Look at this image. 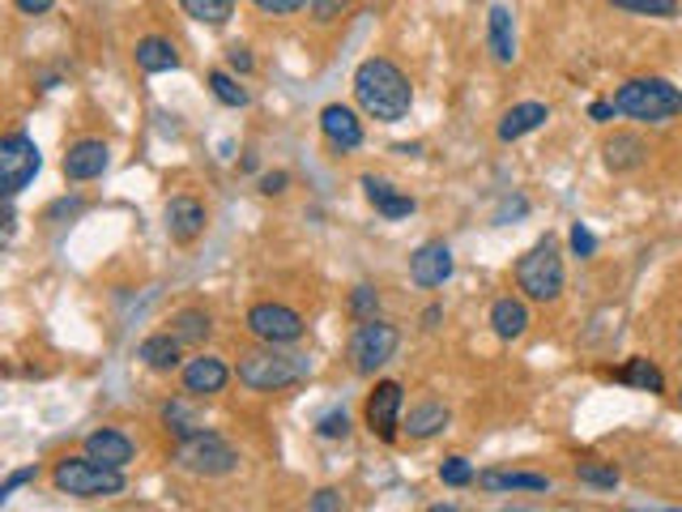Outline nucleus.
<instances>
[{
  "mask_svg": "<svg viewBox=\"0 0 682 512\" xmlns=\"http://www.w3.org/2000/svg\"><path fill=\"white\" fill-rule=\"evenodd\" d=\"M355 103L376 124H397L415 107V86L401 73V64H392L388 56H367L355 69Z\"/></svg>",
  "mask_w": 682,
  "mask_h": 512,
  "instance_id": "nucleus-1",
  "label": "nucleus"
},
{
  "mask_svg": "<svg viewBox=\"0 0 682 512\" xmlns=\"http://www.w3.org/2000/svg\"><path fill=\"white\" fill-rule=\"evenodd\" d=\"M235 376L243 389L277 393V389H291V385H303L312 376V359L286 351V346H256V351H243L239 355Z\"/></svg>",
  "mask_w": 682,
  "mask_h": 512,
  "instance_id": "nucleus-2",
  "label": "nucleus"
},
{
  "mask_svg": "<svg viewBox=\"0 0 682 512\" xmlns=\"http://www.w3.org/2000/svg\"><path fill=\"white\" fill-rule=\"evenodd\" d=\"M615 98V112L640 124H670L682 116V91L670 77H627Z\"/></svg>",
  "mask_w": 682,
  "mask_h": 512,
  "instance_id": "nucleus-3",
  "label": "nucleus"
},
{
  "mask_svg": "<svg viewBox=\"0 0 682 512\" xmlns=\"http://www.w3.org/2000/svg\"><path fill=\"white\" fill-rule=\"evenodd\" d=\"M52 487L60 495H73V500H116L128 491V479H124V470H112L86 452H73V457H60L52 466Z\"/></svg>",
  "mask_w": 682,
  "mask_h": 512,
  "instance_id": "nucleus-4",
  "label": "nucleus"
},
{
  "mask_svg": "<svg viewBox=\"0 0 682 512\" xmlns=\"http://www.w3.org/2000/svg\"><path fill=\"white\" fill-rule=\"evenodd\" d=\"M516 291L529 303H559L567 286V270H564V252H559V240L555 236H542V240L516 261Z\"/></svg>",
  "mask_w": 682,
  "mask_h": 512,
  "instance_id": "nucleus-5",
  "label": "nucleus"
},
{
  "mask_svg": "<svg viewBox=\"0 0 682 512\" xmlns=\"http://www.w3.org/2000/svg\"><path fill=\"white\" fill-rule=\"evenodd\" d=\"M171 461H176V470L197 474V479H227V474L239 470V449L209 427V431L192 436V440H179L171 449Z\"/></svg>",
  "mask_w": 682,
  "mask_h": 512,
  "instance_id": "nucleus-6",
  "label": "nucleus"
},
{
  "mask_svg": "<svg viewBox=\"0 0 682 512\" xmlns=\"http://www.w3.org/2000/svg\"><path fill=\"white\" fill-rule=\"evenodd\" d=\"M397 351H401V330H397L392 321H385V316L355 325L350 346H346L350 367H355L358 376H376L388 359H397Z\"/></svg>",
  "mask_w": 682,
  "mask_h": 512,
  "instance_id": "nucleus-7",
  "label": "nucleus"
},
{
  "mask_svg": "<svg viewBox=\"0 0 682 512\" xmlns=\"http://www.w3.org/2000/svg\"><path fill=\"white\" fill-rule=\"evenodd\" d=\"M243 325L248 333L261 342V346H298L303 342V316H298L291 303H277V300H265V303H252L248 307V316H243Z\"/></svg>",
  "mask_w": 682,
  "mask_h": 512,
  "instance_id": "nucleus-8",
  "label": "nucleus"
},
{
  "mask_svg": "<svg viewBox=\"0 0 682 512\" xmlns=\"http://www.w3.org/2000/svg\"><path fill=\"white\" fill-rule=\"evenodd\" d=\"M39 167H43V154L34 146V137L22 128L4 133V142H0V192H4V201H13L39 176Z\"/></svg>",
  "mask_w": 682,
  "mask_h": 512,
  "instance_id": "nucleus-9",
  "label": "nucleus"
},
{
  "mask_svg": "<svg viewBox=\"0 0 682 512\" xmlns=\"http://www.w3.org/2000/svg\"><path fill=\"white\" fill-rule=\"evenodd\" d=\"M401 419H406V389H401V380H380L376 389L367 393V406H363L367 431L376 440H385V445H397Z\"/></svg>",
  "mask_w": 682,
  "mask_h": 512,
  "instance_id": "nucleus-10",
  "label": "nucleus"
},
{
  "mask_svg": "<svg viewBox=\"0 0 682 512\" xmlns=\"http://www.w3.org/2000/svg\"><path fill=\"white\" fill-rule=\"evenodd\" d=\"M179 385H183L188 397H218V393L231 385V367H227V359L201 351V355H192V359L179 367Z\"/></svg>",
  "mask_w": 682,
  "mask_h": 512,
  "instance_id": "nucleus-11",
  "label": "nucleus"
},
{
  "mask_svg": "<svg viewBox=\"0 0 682 512\" xmlns=\"http://www.w3.org/2000/svg\"><path fill=\"white\" fill-rule=\"evenodd\" d=\"M162 222H167V236H171V243L188 248V243H197L201 236H206L209 210H206V201H197V197L179 192V197H171V201H167V210H162Z\"/></svg>",
  "mask_w": 682,
  "mask_h": 512,
  "instance_id": "nucleus-12",
  "label": "nucleus"
},
{
  "mask_svg": "<svg viewBox=\"0 0 682 512\" xmlns=\"http://www.w3.org/2000/svg\"><path fill=\"white\" fill-rule=\"evenodd\" d=\"M60 167H64V180L69 184H90L112 167V150H107L103 137H82V142H73V146L64 150V163H60Z\"/></svg>",
  "mask_w": 682,
  "mask_h": 512,
  "instance_id": "nucleus-13",
  "label": "nucleus"
},
{
  "mask_svg": "<svg viewBox=\"0 0 682 512\" xmlns=\"http://www.w3.org/2000/svg\"><path fill=\"white\" fill-rule=\"evenodd\" d=\"M457 270V261H452V248L444 240H431L415 248V257H410V282L422 286V291H436V286H444L448 278Z\"/></svg>",
  "mask_w": 682,
  "mask_h": 512,
  "instance_id": "nucleus-14",
  "label": "nucleus"
},
{
  "mask_svg": "<svg viewBox=\"0 0 682 512\" xmlns=\"http://www.w3.org/2000/svg\"><path fill=\"white\" fill-rule=\"evenodd\" d=\"M82 452L94 457V461H103V466H112V470H128L137 461L133 436L119 431V427H94L86 440H82Z\"/></svg>",
  "mask_w": 682,
  "mask_h": 512,
  "instance_id": "nucleus-15",
  "label": "nucleus"
},
{
  "mask_svg": "<svg viewBox=\"0 0 682 512\" xmlns=\"http://www.w3.org/2000/svg\"><path fill=\"white\" fill-rule=\"evenodd\" d=\"M555 482L546 474H534V470H504V466H491L478 474V491L486 495H546Z\"/></svg>",
  "mask_w": 682,
  "mask_h": 512,
  "instance_id": "nucleus-16",
  "label": "nucleus"
},
{
  "mask_svg": "<svg viewBox=\"0 0 682 512\" xmlns=\"http://www.w3.org/2000/svg\"><path fill=\"white\" fill-rule=\"evenodd\" d=\"M321 137L337 154H355L363 146V121H358L355 107H346V103L321 107Z\"/></svg>",
  "mask_w": 682,
  "mask_h": 512,
  "instance_id": "nucleus-17",
  "label": "nucleus"
},
{
  "mask_svg": "<svg viewBox=\"0 0 682 512\" xmlns=\"http://www.w3.org/2000/svg\"><path fill=\"white\" fill-rule=\"evenodd\" d=\"M137 359L146 363L149 372H158V376H171V372H179L183 367V342H179L171 330H158L149 333V337H141V346H137Z\"/></svg>",
  "mask_w": 682,
  "mask_h": 512,
  "instance_id": "nucleus-18",
  "label": "nucleus"
},
{
  "mask_svg": "<svg viewBox=\"0 0 682 512\" xmlns=\"http://www.w3.org/2000/svg\"><path fill=\"white\" fill-rule=\"evenodd\" d=\"M601 158H606V171L631 176V171H640L649 163V142L640 133H615V137H606Z\"/></svg>",
  "mask_w": 682,
  "mask_h": 512,
  "instance_id": "nucleus-19",
  "label": "nucleus"
},
{
  "mask_svg": "<svg viewBox=\"0 0 682 512\" xmlns=\"http://www.w3.org/2000/svg\"><path fill=\"white\" fill-rule=\"evenodd\" d=\"M546 121H550V107L537 103V98H525V103H512V107H507L500 128H495V137H500L504 146H512V142H521V137L537 133Z\"/></svg>",
  "mask_w": 682,
  "mask_h": 512,
  "instance_id": "nucleus-20",
  "label": "nucleus"
},
{
  "mask_svg": "<svg viewBox=\"0 0 682 512\" xmlns=\"http://www.w3.org/2000/svg\"><path fill=\"white\" fill-rule=\"evenodd\" d=\"M534 325V316H529V303L516 300V295H504V300L491 303V330L500 342H521L525 333Z\"/></svg>",
  "mask_w": 682,
  "mask_h": 512,
  "instance_id": "nucleus-21",
  "label": "nucleus"
},
{
  "mask_svg": "<svg viewBox=\"0 0 682 512\" xmlns=\"http://www.w3.org/2000/svg\"><path fill=\"white\" fill-rule=\"evenodd\" d=\"M486 48L495 64H516V22H512V9L507 4H491L486 13Z\"/></svg>",
  "mask_w": 682,
  "mask_h": 512,
  "instance_id": "nucleus-22",
  "label": "nucleus"
},
{
  "mask_svg": "<svg viewBox=\"0 0 682 512\" xmlns=\"http://www.w3.org/2000/svg\"><path fill=\"white\" fill-rule=\"evenodd\" d=\"M363 197L376 206V213L380 218H388V222H397V218H410V213L418 210L415 197H406V192H397L388 180H380V176H363Z\"/></svg>",
  "mask_w": 682,
  "mask_h": 512,
  "instance_id": "nucleus-23",
  "label": "nucleus"
},
{
  "mask_svg": "<svg viewBox=\"0 0 682 512\" xmlns=\"http://www.w3.org/2000/svg\"><path fill=\"white\" fill-rule=\"evenodd\" d=\"M158 419H162V427H167V436L171 440H192V436H201V431H209L206 415L188 401V397H171V401H162V410H158Z\"/></svg>",
  "mask_w": 682,
  "mask_h": 512,
  "instance_id": "nucleus-24",
  "label": "nucleus"
},
{
  "mask_svg": "<svg viewBox=\"0 0 682 512\" xmlns=\"http://www.w3.org/2000/svg\"><path fill=\"white\" fill-rule=\"evenodd\" d=\"M448 422H452V415H448L444 401H418V406L406 410L401 431H406L410 440H436L440 431H448Z\"/></svg>",
  "mask_w": 682,
  "mask_h": 512,
  "instance_id": "nucleus-25",
  "label": "nucleus"
},
{
  "mask_svg": "<svg viewBox=\"0 0 682 512\" xmlns=\"http://www.w3.org/2000/svg\"><path fill=\"white\" fill-rule=\"evenodd\" d=\"M133 61H137L141 73H176L179 52H176V43H171V39H162V34H146V39H137Z\"/></svg>",
  "mask_w": 682,
  "mask_h": 512,
  "instance_id": "nucleus-26",
  "label": "nucleus"
},
{
  "mask_svg": "<svg viewBox=\"0 0 682 512\" xmlns=\"http://www.w3.org/2000/svg\"><path fill=\"white\" fill-rule=\"evenodd\" d=\"M619 385H631V389L640 393H665V372L657 367L653 359H644V355H631V359L619 367V372H610Z\"/></svg>",
  "mask_w": 682,
  "mask_h": 512,
  "instance_id": "nucleus-27",
  "label": "nucleus"
},
{
  "mask_svg": "<svg viewBox=\"0 0 682 512\" xmlns=\"http://www.w3.org/2000/svg\"><path fill=\"white\" fill-rule=\"evenodd\" d=\"M171 333H176L183 346H206L209 337H213V316H209L206 307H183L171 316Z\"/></svg>",
  "mask_w": 682,
  "mask_h": 512,
  "instance_id": "nucleus-28",
  "label": "nucleus"
},
{
  "mask_svg": "<svg viewBox=\"0 0 682 512\" xmlns=\"http://www.w3.org/2000/svg\"><path fill=\"white\" fill-rule=\"evenodd\" d=\"M206 86H209V94H213L222 107H231V112H243V107L252 103V94L239 86V77L231 73V69H209Z\"/></svg>",
  "mask_w": 682,
  "mask_h": 512,
  "instance_id": "nucleus-29",
  "label": "nucleus"
},
{
  "mask_svg": "<svg viewBox=\"0 0 682 512\" xmlns=\"http://www.w3.org/2000/svg\"><path fill=\"white\" fill-rule=\"evenodd\" d=\"M179 9L201 27H227L235 13V0H179Z\"/></svg>",
  "mask_w": 682,
  "mask_h": 512,
  "instance_id": "nucleus-30",
  "label": "nucleus"
},
{
  "mask_svg": "<svg viewBox=\"0 0 682 512\" xmlns=\"http://www.w3.org/2000/svg\"><path fill=\"white\" fill-rule=\"evenodd\" d=\"M576 479L585 482V487H597V491H615L623 474H619V466H610V461H580L576 466Z\"/></svg>",
  "mask_w": 682,
  "mask_h": 512,
  "instance_id": "nucleus-31",
  "label": "nucleus"
},
{
  "mask_svg": "<svg viewBox=\"0 0 682 512\" xmlns=\"http://www.w3.org/2000/svg\"><path fill=\"white\" fill-rule=\"evenodd\" d=\"M606 4H615L623 13H636V18H657V22L679 18V0H606Z\"/></svg>",
  "mask_w": 682,
  "mask_h": 512,
  "instance_id": "nucleus-32",
  "label": "nucleus"
},
{
  "mask_svg": "<svg viewBox=\"0 0 682 512\" xmlns=\"http://www.w3.org/2000/svg\"><path fill=\"white\" fill-rule=\"evenodd\" d=\"M346 307H350L355 325H363V321H376V316H380V291H376L371 282H358L355 291H350V300H346Z\"/></svg>",
  "mask_w": 682,
  "mask_h": 512,
  "instance_id": "nucleus-33",
  "label": "nucleus"
},
{
  "mask_svg": "<svg viewBox=\"0 0 682 512\" xmlns=\"http://www.w3.org/2000/svg\"><path fill=\"white\" fill-rule=\"evenodd\" d=\"M436 474H440V482H444V487H452V491H461V487H474V482H478V470L470 466V461H465V457H444Z\"/></svg>",
  "mask_w": 682,
  "mask_h": 512,
  "instance_id": "nucleus-34",
  "label": "nucleus"
},
{
  "mask_svg": "<svg viewBox=\"0 0 682 512\" xmlns=\"http://www.w3.org/2000/svg\"><path fill=\"white\" fill-rule=\"evenodd\" d=\"M316 436L321 440H346L350 436V415L337 406V410H325L321 419H316Z\"/></svg>",
  "mask_w": 682,
  "mask_h": 512,
  "instance_id": "nucleus-35",
  "label": "nucleus"
},
{
  "mask_svg": "<svg viewBox=\"0 0 682 512\" xmlns=\"http://www.w3.org/2000/svg\"><path fill=\"white\" fill-rule=\"evenodd\" d=\"M27 482H39V466H22V470H9V474H4V482H0V504H4V500H13V495H18L22 487H27Z\"/></svg>",
  "mask_w": 682,
  "mask_h": 512,
  "instance_id": "nucleus-36",
  "label": "nucleus"
},
{
  "mask_svg": "<svg viewBox=\"0 0 682 512\" xmlns=\"http://www.w3.org/2000/svg\"><path fill=\"white\" fill-rule=\"evenodd\" d=\"M350 4H355V0H312V4H307V13H312V22L328 27V22H337Z\"/></svg>",
  "mask_w": 682,
  "mask_h": 512,
  "instance_id": "nucleus-37",
  "label": "nucleus"
},
{
  "mask_svg": "<svg viewBox=\"0 0 682 512\" xmlns=\"http://www.w3.org/2000/svg\"><path fill=\"white\" fill-rule=\"evenodd\" d=\"M567 243H571V252L580 257V261H589L597 252V236L585 227V222H571V231H567Z\"/></svg>",
  "mask_w": 682,
  "mask_h": 512,
  "instance_id": "nucleus-38",
  "label": "nucleus"
},
{
  "mask_svg": "<svg viewBox=\"0 0 682 512\" xmlns=\"http://www.w3.org/2000/svg\"><path fill=\"white\" fill-rule=\"evenodd\" d=\"M227 69H231L235 77H252V73H256V56H252V48L231 43V48H227Z\"/></svg>",
  "mask_w": 682,
  "mask_h": 512,
  "instance_id": "nucleus-39",
  "label": "nucleus"
},
{
  "mask_svg": "<svg viewBox=\"0 0 682 512\" xmlns=\"http://www.w3.org/2000/svg\"><path fill=\"white\" fill-rule=\"evenodd\" d=\"M265 18H295V13H303L312 0H252Z\"/></svg>",
  "mask_w": 682,
  "mask_h": 512,
  "instance_id": "nucleus-40",
  "label": "nucleus"
},
{
  "mask_svg": "<svg viewBox=\"0 0 682 512\" xmlns=\"http://www.w3.org/2000/svg\"><path fill=\"white\" fill-rule=\"evenodd\" d=\"M82 210H86V201H82V197H60V201L48 206L43 218H48V222H60V218H77Z\"/></svg>",
  "mask_w": 682,
  "mask_h": 512,
  "instance_id": "nucleus-41",
  "label": "nucleus"
},
{
  "mask_svg": "<svg viewBox=\"0 0 682 512\" xmlns=\"http://www.w3.org/2000/svg\"><path fill=\"white\" fill-rule=\"evenodd\" d=\"M307 512H342V491H337V487H321V491L312 495Z\"/></svg>",
  "mask_w": 682,
  "mask_h": 512,
  "instance_id": "nucleus-42",
  "label": "nucleus"
},
{
  "mask_svg": "<svg viewBox=\"0 0 682 512\" xmlns=\"http://www.w3.org/2000/svg\"><path fill=\"white\" fill-rule=\"evenodd\" d=\"M286 188H291V171H265L261 176V192L265 197H282Z\"/></svg>",
  "mask_w": 682,
  "mask_h": 512,
  "instance_id": "nucleus-43",
  "label": "nucleus"
},
{
  "mask_svg": "<svg viewBox=\"0 0 682 512\" xmlns=\"http://www.w3.org/2000/svg\"><path fill=\"white\" fill-rule=\"evenodd\" d=\"M615 116H619V112H615V98H594V103H589V121L594 124H610Z\"/></svg>",
  "mask_w": 682,
  "mask_h": 512,
  "instance_id": "nucleus-44",
  "label": "nucleus"
},
{
  "mask_svg": "<svg viewBox=\"0 0 682 512\" xmlns=\"http://www.w3.org/2000/svg\"><path fill=\"white\" fill-rule=\"evenodd\" d=\"M13 9H18V13H27V18H43V13H52V9H56V0H13Z\"/></svg>",
  "mask_w": 682,
  "mask_h": 512,
  "instance_id": "nucleus-45",
  "label": "nucleus"
},
{
  "mask_svg": "<svg viewBox=\"0 0 682 512\" xmlns=\"http://www.w3.org/2000/svg\"><path fill=\"white\" fill-rule=\"evenodd\" d=\"M418 321H422V330H427V333L440 330V321H444V307H440V303H431V307H422V316H418Z\"/></svg>",
  "mask_w": 682,
  "mask_h": 512,
  "instance_id": "nucleus-46",
  "label": "nucleus"
},
{
  "mask_svg": "<svg viewBox=\"0 0 682 512\" xmlns=\"http://www.w3.org/2000/svg\"><path fill=\"white\" fill-rule=\"evenodd\" d=\"M397 154H422V146L418 142H401V146H392Z\"/></svg>",
  "mask_w": 682,
  "mask_h": 512,
  "instance_id": "nucleus-47",
  "label": "nucleus"
},
{
  "mask_svg": "<svg viewBox=\"0 0 682 512\" xmlns=\"http://www.w3.org/2000/svg\"><path fill=\"white\" fill-rule=\"evenodd\" d=\"M427 512H457V504H431Z\"/></svg>",
  "mask_w": 682,
  "mask_h": 512,
  "instance_id": "nucleus-48",
  "label": "nucleus"
},
{
  "mask_svg": "<svg viewBox=\"0 0 682 512\" xmlns=\"http://www.w3.org/2000/svg\"><path fill=\"white\" fill-rule=\"evenodd\" d=\"M627 512H644V509H627Z\"/></svg>",
  "mask_w": 682,
  "mask_h": 512,
  "instance_id": "nucleus-49",
  "label": "nucleus"
},
{
  "mask_svg": "<svg viewBox=\"0 0 682 512\" xmlns=\"http://www.w3.org/2000/svg\"><path fill=\"white\" fill-rule=\"evenodd\" d=\"M679 406H682V389H679Z\"/></svg>",
  "mask_w": 682,
  "mask_h": 512,
  "instance_id": "nucleus-50",
  "label": "nucleus"
}]
</instances>
